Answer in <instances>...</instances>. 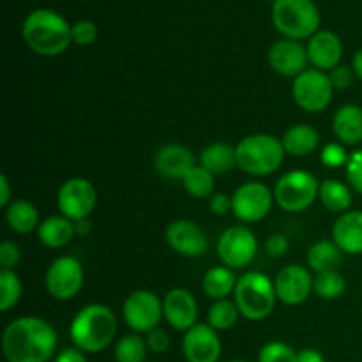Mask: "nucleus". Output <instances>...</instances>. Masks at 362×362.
Instances as JSON below:
<instances>
[{
  "instance_id": "nucleus-9",
  "label": "nucleus",
  "mask_w": 362,
  "mask_h": 362,
  "mask_svg": "<svg viewBox=\"0 0 362 362\" xmlns=\"http://www.w3.org/2000/svg\"><path fill=\"white\" fill-rule=\"evenodd\" d=\"M216 251L225 267L232 271L246 269L257 257V235L246 225H233L219 235Z\"/></svg>"
},
{
  "instance_id": "nucleus-13",
  "label": "nucleus",
  "mask_w": 362,
  "mask_h": 362,
  "mask_svg": "<svg viewBox=\"0 0 362 362\" xmlns=\"http://www.w3.org/2000/svg\"><path fill=\"white\" fill-rule=\"evenodd\" d=\"M274 204V193L264 182H244L232 194V212L240 223H258L267 218Z\"/></svg>"
},
{
  "instance_id": "nucleus-20",
  "label": "nucleus",
  "mask_w": 362,
  "mask_h": 362,
  "mask_svg": "<svg viewBox=\"0 0 362 362\" xmlns=\"http://www.w3.org/2000/svg\"><path fill=\"white\" fill-rule=\"evenodd\" d=\"M154 166L161 177L168 180H182L191 168H194V154L179 144L163 145L156 152Z\"/></svg>"
},
{
  "instance_id": "nucleus-19",
  "label": "nucleus",
  "mask_w": 362,
  "mask_h": 362,
  "mask_svg": "<svg viewBox=\"0 0 362 362\" xmlns=\"http://www.w3.org/2000/svg\"><path fill=\"white\" fill-rule=\"evenodd\" d=\"M306 49L311 66L324 73H331L341 62L343 42L332 30H318L313 37L308 39Z\"/></svg>"
},
{
  "instance_id": "nucleus-22",
  "label": "nucleus",
  "mask_w": 362,
  "mask_h": 362,
  "mask_svg": "<svg viewBox=\"0 0 362 362\" xmlns=\"http://www.w3.org/2000/svg\"><path fill=\"white\" fill-rule=\"evenodd\" d=\"M332 129L343 145H359L362 141V108L357 105H343L332 119Z\"/></svg>"
},
{
  "instance_id": "nucleus-12",
  "label": "nucleus",
  "mask_w": 362,
  "mask_h": 362,
  "mask_svg": "<svg viewBox=\"0 0 362 362\" xmlns=\"http://www.w3.org/2000/svg\"><path fill=\"white\" fill-rule=\"evenodd\" d=\"M122 318L136 334H147L158 327L161 318H165L163 300L151 290H136L124 300Z\"/></svg>"
},
{
  "instance_id": "nucleus-31",
  "label": "nucleus",
  "mask_w": 362,
  "mask_h": 362,
  "mask_svg": "<svg viewBox=\"0 0 362 362\" xmlns=\"http://www.w3.org/2000/svg\"><path fill=\"white\" fill-rule=\"evenodd\" d=\"M240 311L237 304L230 299L216 300L207 313V324L216 331H228L237 324Z\"/></svg>"
},
{
  "instance_id": "nucleus-29",
  "label": "nucleus",
  "mask_w": 362,
  "mask_h": 362,
  "mask_svg": "<svg viewBox=\"0 0 362 362\" xmlns=\"http://www.w3.org/2000/svg\"><path fill=\"white\" fill-rule=\"evenodd\" d=\"M237 279L239 278L235 276V272L225 265L212 267L205 272L204 279H202V288H204L205 296L214 300L228 299V296H233Z\"/></svg>"
},
{
  "instance_id": "nucleus-33",
  "label": "nucleus",
  "mask_w": 362,
  "mask_h": 362,
  "mask_svg": "<svg viewBox=\"0 0 362 362\" xmlns=\"http://www.w3.org/2000/svg\"><path fill=\"white\" fill-rule=\"evenodd\" d=\"M345 290H346L345 276L339 274L338 271L320 272V274L315 276L313 292L317 293L320 299H325V300L339 299V297L345 293Z\"/></svg>"
},
{
  "instance_id": "nucleus-42",
  "label": "nucleus",
  "mask_w": 362,
  "mask_h": 362,
  "mask_svg": "<svg viewBox=\"0 0 362 362\" xmlns=\"http://www.w3.org/2000/svg\"><path fill=\"white\" fill-rule=\"evenodd\" d=\"M265 250H267V253L271 255L272 258L285 257L290 250L288 237L283 235V233H274V235L269 237L267 243H265Z\"/></svg>"
},
{
  "instance_id": "nucleus-15",
  "label": "nucleus",
  "mask_w": 362,
  "mask_h": 362,
  "mask_svg": "<svg viewBox=\"0 0 362 362\" xmlns=\"http://www.w3.org/2000/svg\"><path fill=\"white\" fill-rule=\"evenodd\" d=\"M165 239L175 253L187 258L204 257L209 251V237L200 225L191 219H175L166 226Z\"/></svg>"
},
{
  "instance_id": "nucleus-23",
  "label": "nucleus",
  "mask_w": 362,
  "mask_h": 362,
  "mask_svg": "<svg viewBox=\"0 0 362 362\" xmlns=\"http://www.w3.org/2000/svg\"><path fill=\"white\" fill-rule=\"evenodd\" d=\"M74 237H76L74 223L64 218L62 214L42 219L37 228L39 243L49 250H60V247L67 246Z\"/></svg>"
},
{
  "instance_id": "nucleus-16",
  "label": "nucleus",
  "mask_w": 362,
  "mask_h": 362,
  "mask_svg": "<svg viewBox=\"0 0 362 362\" xmlns=\"http://www.w3.org/2000/svg\"><path fill=\"white\" fill-rule=\"evenodd\" d=\"M269 66L278 74L286 78H297L308 69V49L300 41L293 39H279L269 48L267 53Z\"/></svg>"
},
{
  "instance_id": "nucleus-48",
  "label": "nucleus",
  "mask_w": 362,
  "mask_h": 362,
  "mask_svg": "<svg viewBox=\"0 0 362 362\" xmlns=\"http://www.w3.org/2000/svg\"><path fill=\"white\" fill-rule=\"evenodd\" d=\"M74 230H76V235H88L90 233V221L81 219V221L74 223Z\"/></svg>"
},
{
  "instance_id": "nucleus-40",
  "label": "nucleus",
  "mask_w": 362,
  "mask_h": 362,
  "mask_svg": "<svg viewBox=\"0 0 362 362\" xmlns=\"http://www.w3.org/2000/svg\"><path fill=\"white\" fill-rule=\"evenodd\" d=\"M354 74H356L354 69H350L346 66H338L336 69H332L329 73V78H331L334 90H346V88L352 87Z\"/></svg>"
},
{
  "instance_id": "nucleus-50",
  "label": "nucleus",
  "mask_w": 362,
  "mask_h": 362,
  "mask_svg": "<svg viewBox=\"0 0 362 362\" xmlns=\"http://www.w3.org/2000/svg\"><path fill=\"white\" fill-rule=\"evenodd\" d=\"M276 2V0H272V4H274Z\"/></svg>"
},
{
  "instance_id": "nucleus-26",
  "label": "nucleus",
  "mask_w": 362,
  "mask_h": 362,
  "mask_svg": "<svg viewBox=\"0 0 362 362\" xmlns=\"http://www.w3.org/2000/svg\"><path fill=\"white\" fill-rule=\"evenodd\" d=\"M200 165L212 175H225L237 166L235 147L223 141H214L200 152Z\"/></svg>"
},
{
  "instance_id": "nucleus-46",
  "label": "nucleus",
  "mask_w": 362,
  "mask_h": 362,
  "mask_svg": "<svg viewBox=\"0 0 362 362\" xmlns=\"http://www.w3.org/2000/svg\"><path fill=\"white\" fill-rule=\"evenodd\" d=\"M297 362H325L322 352L315 349H304L297 354Z\"/></svg>"
},
{
  "instance_id": "nucleus-21",
  "label": "nucleus",
  "mask_w": 362,
  "mask_h": 362,
  "mask_svg": "<svg viewBox=\"0 0 362 362\" xmlns=\"http://www.w3.org/2000/svg\"><path fill=\"white\" fill-rule=\"evenodd\" d=\"M332 240L346 255H362V211H349L332 226Z\"/></svg>"
},
{
  "instance_id": "nucleus-47",
  "label": "nucleus",
  "mask_w": 362,
  "mask_h": 362,
  "mask_svg": "<svg viewBox=\"0 0 362 362\" xmlns=\"http://www.w3.org/2000/svg\"><path fill=\"white\" fill-rule=\"evenodd\" d=\"M352 69H354V73H356V76L362 80V48L359 49V52H356V55H354Z\"/></svg>"
},
{
  "instance_id": "nucleus-38",
  "label": "nucleus",
  "mask_w": 362,
  "mask_h": 362,
  "mask_svg": "<svg viewBox=\"0 0 362 362\" xmlns=\"http://www.w3.org/2000/svg\"><path fill=\"white\" fill-rule=\"evenodd\" d=\"M345 170L349 186L352 187V191L362 194V148L350 154Z\"/></svg>"
},
{
  "instance_id": "nucleus-43",
  "label": "nucleus",
  "mask_w": 362,
  "mask_h": 362,
  "mask_svg": "<svg viewBox=\"0 0 362 362\" xmlns=\"http://www.w3.org/2000/svg\"><path fill=\"white\" fill-rule=\"evenodd\" d=\"M209 209L216 216H226L232 212V197L225 193H214L209 198Z\"/></svg>"
},
{
  "instance_id": "nucleus-37",
  "label": "nucleus",
  "mask_w": 362,
  "mask_h": 362,
  "mask_svg": "<svg viewBox=\"0 0 362 362\" xmlns=\"http://www.w3.org/2000/svg\"><path fill=\"white\" fill-rule=\"evenodd\" d=\"M98 25L90 20H80L73 25V42L78 46H90L98 39Z\"/></svg>"
},
{
  "instance_id": "nucleus-8",
  "label": "nucleus",
  "mask_w": 362,
  "mask_h": 362,
  "mask_svg": "<svg viewBox=\"0 0 362 362\" xmlns=\"http://www.w3.org/2000/svg\"><path fill=\"white\" fill-rule=\"evenodd\" d=\"M334 87L329 73L320 69H306L293 78L292 98L300 110L308 113H320L331 105Z\"/></svg>"
},
{
  "instance_id": "nucleus-45",
  "label": "nucleus",
  "mask_w": 362,
  "mask_h": 362,
  "mask_svg": "<svg viewBox=\"0 0 362 362\" xmlns=\"http://www.w3.org/2000/svg\"><path fill=\"white\" fill-rule=\"evenodd\" d=\"M11 184L7 175H0V207L7 209L11 205Z\"/></svg>"
},
{
  "instance_id": "nucleus-49",
  "label": "nucleus",
  "mask_w": 362,
  "mask_h": 362,
  "mask_svg": "<svg viewBox=\"0 0 362 362\" xmlns=\"http://www.w3.org/2000/svg\"><path fill=\"white\" fill-rule=\"evenodd\" d=\"M228 362H250V361H240V359H235V361H228Z\"/></svg>"
},
{
  "instance_id": "nucleus-14",
  "label": "nucleus",
  "mask_w": 362,
  "mask_h": 362,
  "mask_svg": "<svg viewBox=\"0 0 362 362\" xmlns=\"http://www.w3.org/2000/svg\"><path fill=\"white\" fill-rule=\"evenodd\" d=\"M315 278L304 265L290 264L278 272L274 279L276 296L286 306H299L310 299L313 292Z\"/></svg>"
},
{
  "instance_id": "nucleus-6",
  "label": "nucleus",
  "mask_w": 362,
  "mask_h": 362,
  "mask_svg": "<svg viewBox=\"0 0 362 362\" xmlns=\"http://www.w3.org/2000/svg\"><path fill=\"white\" fill-rule=\"evenodd\" d=\"M272 23L283 37L304 41L313 37L320 27V11L313 0H276Z\"/></svg>"
},
{
  "instance_id": "nucleus-4",
  "label": "nucleus",
  "mask_w": 362,
  "mask_h": 362,
  "mask_svg": "<svg viewBox=\"0 0 362 362\" xmlns=\"http://www.w3.org/2000/svg\"><path fill=\"white\" fill-rule=\"evenodd\" d=\"M237 168L247 175L265 177L278 172L285 161V147L272 134L257 133L244 136L235 147Z\"/></svg>"
},
{
  "instance_id": "nucleus-36",
  "label": "nucleus",
  "mask_w": 362,
  "mask_h": 362,
  "mask_svg": "<svg viewBox=\"0 0 362 362\" xmlns=\"http://www.w3.org/2000/svg\"><path fill=\"white\" fill-rule=\"evenodd\" d=\"M350 154L346 152L345 145L339 144V141H332L327 144L320 152V161L322 165L327 166V168H339V166H346L349 163Z\"/></svg>"
},
{
  "instance_id": "nucleus-18",
  "label": "nucleus",
  "mask_w": 362,
  "mask_h": 362,
  "mask_svg": "<svg viewBox=\"0 0 362 362\" xmlns=\"http://www.w3.org/2000/svg\"><path fill=\"white\" fill-rule=\"evenodd\" d=\"M163 313L170 327L187 332L198 324V303L186 288H173L163 299Z\"/></svg>"
},
{
  "instance_id": "nucleus-32",
  "label": "nucleus",
  "mask_w": 362,
  "mask_h": 362,
  "mask_svg": "<svg viewBox=\"0 0 362 362\" xmlns=\"http://www.w3.org/2000/svg\"><path fill=\"white\" fill-rule=\"evenodd\" d=\"M115 361L117 362H144L147 357L148 346L147 341L140 334H126L117 341L115 345Z\"/></svg>"
},
{
  "instance_id": "nucleus-25",
  "label": "nucleus",
  "mask_w": 362,
  "mask_h": 362,
  "mask_svg": "<svg viewBox=\"0 0 362 362\" xmlns=\"http://www.w3.org/2000/svg\"><path fill=\"white\" fill-rule=\"evenodd\" d=\"M343 260V251L339 250L338 244L334 240L322 239L315 243L313 246L308 250L306 264L311 272H327V271H338L339 264Z\"/></svg>"
},
{
  "instance_id": "nucleus-10",
  "label": "nucleus",
  "mask_w": 362,
  "mask_h": 362,
  "mask_svg": "<svg viewBox=\"0 0 362 362\" xmlns=\"http://www.w3.org/2000/svg\"><path fill=\"white\" fill-rule=\"evenodd\" d=\"M98 205V189L94 184L83 177L67 179L57 193V207L64 218L73 223L88 219Z\"/></svg>"
},
{
  "instance_id": "nucleus-39",
  "label": "nucleus",
  "mask_w": 362,
  "mask_h": 362,
  "mask_svg": "<svg viewBox=\"0 0 362 362\" xmlns=\"http://www.w3.org/2000/svg\"><path fill=\"white\" fill-rule=\"evenodd\" d=\"M21 260V250L13 240H4L0 244V265L2 269H11L13 271Z\"/></svg>"
},
{
  "instance_id": "nucleus-3",
  "label": "nucleus",
  "mask_w": 362,
  "mask_h": 362,
  "mask_svg": "<svg viewBox=\"0 0 362 362\" xmlns=\"http://www.w3.org/2000/svg\"><path fill=\"white\" fill-rule=\"evenodd\" d=\"M71 341L85 354L108 349L117 334V317L106 304H87L74 315L69 327Z\"/></svg>"
},
{
  "instance_id": "nucleus-27",
  "label": "nucleus",
  "mask_w": 362,
  "mask_h": 362,
  "mask_svg": "<svg viewBox=\"0 0 362 362\" xmlns=\"http://www.w3.org/2000/svg\"><path fill=\"white\" fill-rule=\"evenodd\" d=\"M6 221L9 228L20 235H27V233L37 230L41 225L37 207L32 202L23 200V198L11 202L9 207L6 209Z\"/></svg>"
},
{
  "instance_id": "nucleus-1",
  "label": "nucleus",
  "mask_w": 362,
  "mask_h": 362,
  "mask_svg": "<svg viewBox=\"0 0 362 362\" xmlns=\"http://www.w3.org/2000/svg\"><path fill=\"white\" fill-rule=\"evenodd\" d=\"M57 343V332L48 320L20 317L4 329L2 352L7 362H48L55 356Z\"/></svg>"
},
{
  "instance_id": "nucleus-2",
  "label": "nucleus",
  "mask_w": 362,
  "mask_h": 362,
  "mask_svg": "<svg viewBox=\"0 0 362 362\" xmlns=\"http://www.w3.org/2000/svg\"><path fill=\"white\" fill-rule=\"evenodd\" d=\"M21 35L28 48L41 57L62 55L73 42V27L53 9H35L25 18Z\"/></svg>"
},
{
  "instance_id": "nucleus-28",
  "label": "nucleus",
  "mask_w": 362,
  "mask_h": 362,
  "mask_svg": "<svg viewBox=\"0 0 362 362\" xmlns=\"http://www.w3.org/2000/svg\"><path fill=\"white\" fill-rule=\"evenodd\" d=\"M318 200L332 214H345L352 207V187L338 179H327L320 182Z\"/></svg>"
},
{
  "instance_id": "nucleus-44",
  "label": "nucleus",
  "mask_w": 362,
  "mask_h": 362,
  "mask_svg": "<svg viewBox=\"0 0 362 362\" xmlns=\"http://www.w3.org/2000/svg\"><path fill=\"white\" fill-rule=\"evenodd\" d=\"M55 362H88L85 357V352L73 346V349H64L62 352L57 354Z\"/></svg>"
},
{
  "instance_id": "nucleus-5",
  "label": "nucleus",
  "mask_w": 362,
  "mask_h": 362,
  "mask_svg": "<svg viewBox=\"0 0 362 362\" xmlns=\"http://www.w3.org/2000/svg\"><path fill=\"white\" fill-rule=\"evenodd\" d=\"M233 303L239 308L240 317H244L246 320H265L274 311L276 303H278L274 281L264 272H244L237 279L235 290H233Z\"/></svg>"
},
{
  "instance_id": "nucleus-41",
  "label": "nucleus",
  "mask_w": 362,
  "mask_h": 362,
  "mask_svg": "<svg viewBox=\"0 0 362 362\" xmlns=\"http://www.w3.org/2000/svg\"><path fill=\"white\" fill-rule=\"evenodd\" d=\"M145 341H147V346L151 352L165 354L170 346V336L166 331L156 327L154 331L147 332V338H145Z\"/></svg>"
},
{
  "instance_id": "nucleus-11",
  "label": "nucleus",
  "mask_w": 362,
  "mask_h": 362,
  "mask_svg": "<svg viewBox=\"0 0 362 362\" xmlns=\"http://www.w3.org/2000/svg\"><path fill=\"white\" fill-rule=\"evenodd\" d=\"M85 281L83 265L78 258L59 257L49 264L45 276V285L49 296L60 303L74 299L80 293Z\"/></svg>"
},
{
  "instance_id": "nucleus-7",
  "label": "nucleus",
  "mask_w": 362,
  "mask_h": 362,
  "mask_svg": "<svg viewBox=\"0 0 362 362\" xmlns=\"http://www.w3.org/2000/svg\"><path fill=\"white\" fill-rule=\"evenodd\" d=\"M320 191V182L306 170H292L283 173L276 182L274 202L286 212H304L315 204Z\"/></svg>"
},
{
  "instance_id": "nucleus-17",
  "label": "nucleus",
  "mask_w": 362,
  "mask_h": 362,
  "mask_svg": "<svg viewBox=\"0 0 362 362\" xmlns=\"http://www.w3.org/2000/svg\"><path fill=\"white\" fill-rule=\"evenodd\" d=\"M182 354L187 362H218L221 357V339L209 324L198 322L184 332Z\"/></svg>"
},
{
  "instance_id": "nucleus-24",
  "label": "nucleus",
  "mask_w": 362,
  "mask_h": 362,
  "mask_svg": "<svg viewBox=\"0 0 362 362\" xmlns=\"http://www.w3.org/2000/svg\"><path fill=\"white\" fill-rule=\"evenodd\" d=\"M281 141L286 154L293 158H304L317 151L320 144V134L310 124H296L285 131Z\"/></svg>"
},
{
  "instance_id": "nucleus-34",
  "label": "nucleus",
  "mask_w": 362,
  "mask_h": 362,
  "mask_svg": "<svg viewBox=\"0 0 362 362\" xmlns=\"http://www.w3.org/2000/svg\"><path fill=\"white\" fill-rule=\"evenodd\" d=\"M23 293V285H21L20 276L11 269H2L0 271V311H9L11 308L16 306Z\"/></svg>"
},
{
  "instance_id": "nucleus-30",
  "label": "nucleus",
  "mask_w": 362,
  "mask_h": 362,
  "mask_svg": "<svg viewBox=\"0 0 362 362\" xmlns=\"http://www.w3.org/2000/svg\"><path fill=\"white\" fill-rule=\"evenodd\" d=\"M184 189L193 198H211L214 194L216 187V175H212L209 170L198 165L187 172V175L182 179Z\"/></svg>"
},
{
  "instance_id": "nucleus-35",
  "label": "nucleus",
  "mask_w": 362,
  "mask_h": 362,
  "mask_svg": "<svg viewBox=\"0 0 362 362\" xmlns=\"http://www.w3.org/2000/svg\"><path fill=\"white\" fill-rule=\"evenodd\" d=\"M258 362H297V352L283 341H269L258 352Z\"/></svg>"
}]
</instances>
